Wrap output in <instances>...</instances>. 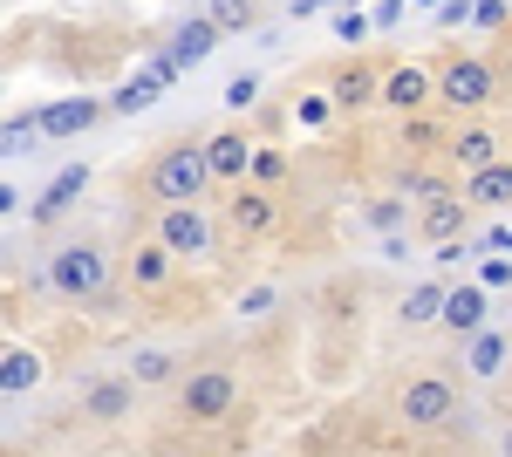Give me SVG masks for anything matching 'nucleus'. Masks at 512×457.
Instances as JSON below:
<instances>
[{"instance_id":"nucleus-1","label":"nucleus","mask_w":512,"mask_h":457,"mask_svg":"<svg viewBox=\"0 0 512 457\" xmlns=\"http://www.w3.org/2000/svg\"><path fill=\"white\" fill-rule=\"evenodd\" d=\"M48 287L62 294V301H103V287H110V253L103 246H62L55 260H48Z\"/></svg>"},{"instance_id":"nucleus-2","label":"nucleus","mask_w":512,"mask_h":457,"mask_svg":"<svg viewBox=\"0 0 512 457\" xmlns=\"http://www.w3.org/2000/svg\"><path fill=\"white\" fill-rule=\"evenodd\" d=\"M205 185H212V157H205V144H178V151H164L158 164H151V191H158L164 205H192Z\"/></svg>"},{"instance_id":"nucleus-3","label":"nucleus","mask_w":512,"mask_h":457,"mask_svg":"<svg viewBox=\"0 0 512 457\" xmlns=\"http://www.w3.org/2000/svg\"><path fill=\"white\" fill-rule=\"evenodd\" d=\"M396 417L410 423V430H444V423L458 417V389L444 376H417L403 396H396Z\"/></svg>"},{"instance_id":"nucleus-4","label":"nucleus","mask_w":512,"mask_h":457,"mask_svg":"<svg viewBox=\"0 0 512 457\" xmlns=\"http://www.w3.org/2000/svg\"><path fill=\"white\" fill-rule=\"evenodd\" d=\"M437 103H444V110H485V103H492V69H485V62H478V55H458V62H444V69H437Z\"/></svg>"},{"instance_id":"nucleus-5","label":"nucleus","mask_w":512,"mask_h":457,"mask_svg":"<svg viewBox=\"0 0 512 457\" xmlns=\"http://www.w3.org/2000/svg\"><path fill=\"white\" fill-rule=\"evenodd\" d=\"M158 239L178 253V260H205L212 253V219H205V205H158Z\"/></svg>"},{"instance_id":"nucleus-6","label":"nucleus","mask_w":512,"mask_h":457,"mask_svg":"<svg viewBox=\"0 0 512 457\" xmlns=\"http://www.w3.org/2000/svg\"><path fill=\"white\" fill-rule=\"evenodd\" d=\"M233 396H239V382L226 376V369H192V376H185V417L219 423L226 410H233Z\"/></svg>"},{"instance_id":"nucleus-7","label":"nucleus","mask_w":512,"mask_h":457,"mask_svg":"<svg viewBox=\"0 0 512 457\" xmlns=\"http://www.w3.org/2000/svg\"><path fill=\"white\" fill-rule=\"evenodd\" d=\"M383 103L403 110V116H417L424 103H437V76H431V69H417V62H403V69L383 76Z\"/></svg>"},{"instance_id":"nucleus-8","label":"nucleus","mask_w":512,"mask_h":457,"mask_svg":"<svg viewBox=\"0 0 512 457\" xmlns=\"http://www.w3.org/2000/svg\"><path fill=\"white\" fill-rule=\"evenodd\" d=\"M465 212H472V198H458V191H437V198H424V239L431 246H451L458 232H465Z\"/></svg>"},{"instance_id":"nucleus-9","label":"nucleus","mask_w":512,"mask_h":457,"mask_svg":"<svg viewBox=\"0 0 512 457\" xmlns=\"http://www.w3.org/2000/svg\"><path fill=\"white\" fill-rule=\"evenodd\" d=\"M219 41H226V28H219L212 14H192V21H178V28H171V55H178L185 69H198Z\"/></svg>"},{"instance_id":"nucleus-10","label":"nucleus","mask_w":512,"mask_h":457,"mask_svg":"<svg viewBox=\"0 0 512 457\" xmlns=\"http://www.w3.org/2000/svg\"><path fill=\"white\" fill-rule=\"evenodd\" d=\"M96 116H103V103H96V96H55V103L41 110V130H48V137H82Z\"/></svg>"},{"instance_id":"nucleus-11","label":"nucleus","mask_w":512,"mask_h":457,"mask_svg":"<svg viewBox=\"0 0 512 457\" xmlns=\"http://www.w3.org/2000/svg\"><path fill=\"white\" fill-rule=\"evenodd\" d=\"M82 191H89V164H69V171H55V185L35 198V226H55V219L76 205Z\"/></svg>"},{"instance_id":"nucleus-12","label":"nucleus","mask_w":512,"mask_h":457,"mask_svg":"<svg viewBox=\"0 0 512 457\" xmlns=\"http://www.w3.org/2000/svg\"><path fill=\"white\" fill-rule=\"evenodd\" d=\"M512 355V328H478V335H465V369L472 376H499Z\"/></svg>"},{"instance_id":"nucleus-13","label":"nucleus","mask_w":512,"mask_h":457,"mask_svg":"<svg viewBox=\"0 0 512 457\" xmlns=\"http://www.w3.org/2000/svg\"><path fill=\"white\" fill-rule=\"evenodd\" d=\"M253 151H260V144H246L239 130H219V137H205L212 178H246V171H253Z\"/></svg>"},{"instance_id":"nucleus-14","label":"nucleus","mask_w":512,"mask_h":457,"mask_svg":"<svg viewBox=\"0 0 512 457\" xmlns=\"http://www.w3.org/2000/svg\"><path fill=\"white\" fill-rule=\"evenodd\" d=\"M444 328H451V335H478V328H485V287H478V280H465V287L444 294Z\"/></svg>"},{"instance_id":"nucleus-15","label":"nucleus","mask_w":512,"mask_h":457,"mask_svg":"<svg viewBox=\"0 0 512 457\" xmlns=\"http://www.w3.org/2000/svg\"><path fill=\"white\" fill-rule=\"evenodd\" d=\"M328 96H335V110H362V103H383V76H369L362 62H349L342 76L328 82Z\"/></svg>"},{"instance_id":"nucleus-16","label":"nucleus","mask_w":512,"mask_h":457,"mask_svg":"<svg viewBox=\"0 0 512 457\" xmlns=\"http://www.w3.org/2000/svg\"><path fill=\"white\" fill-rule=\"evenodd\" d=\"M444 157L472 178V171H485V164H499V137H492V130H458V137L444 144Z\"/></svg>"},{"instance_id":"nucleus-17","label":"nucleus","mask_w":512,"mask_h":457,"mask_svg":"<svg viewBox=\"0 0 512 457\" xmlns=\"http://www.w3.org/2000/svg\"><path fill=\"white\" fill-rule=\"evenodd\" d=\"M465 198H472V205H512V164L499 157V164L472 171V178H465Z\"/></svg>"},{"instance_id":"nucleus-18","label":"nucleus","mask_w":512,"mask_h":457,"mask_svg":"<svg viewBox=\"0 0 512 457\" xmlns=\"http://www.w3.org/2000/svg\"><path fill=\"white\" fill-rule=\"evenodd\" d=\"M35 382H41V355L35 348H7V355H0V389H7V396H28Z\"/></svg>"},{"instance_id":"nucleus-19","label":"nucleus","mask_w":512,"mask_h":457,"mask_svg":"<svg viewBox=\"0 0 512 457\" xmlns=\"http://www.w3.org/2000/svg\"><path fill=\"white\" fill-rule=\"evenodd\" d=\"M171 260H178V253H171L164 239H151V246H137V260H130V273H137V287H164V280H171Z\"/></svg>"},{"instance_id":"nucleus-20","label":"nucleus","mask_w":512,"mask_h":457,"mask_svg":"<svg viewBox=\"0 0 512 457\" xmlns=\"http://www.w3.org/2000/svg\"><path fill=\"white\" fill-rule=\"evenodd\" d=\"M82 410H89L96 423H117L123 410H130V382H96V389L82 396Z\"/></svg>"},{"instance_id":"nucleus-21","label":"nucleus","mask_w":512,"mask_h":457,"mask_svg":"<svg viewBox=\"0 0 512 457\" xmlns=\"http://www.w3.org/2000/svg\"><path fill=\"white\" fill-rule=\"evenodd\" d=\"M444 294H451V287H437V280L410 287V294H403V321H410V328H417V321H444Z\"/></svg>"},{"instance_id":"nucleus-22","label":"nucleus","mask_w":512,"mask_h":457,"mask_svg":"<svg viewBox=\"0 0 512 457\" xmlns=\"http://www.w3.org/2000/svg\"><path fill=\"white\" fill-rule=\"evenodd\" d=\"M233 226L239 232H267L274 226V198H267V191H239L233 198Z\"/></svg>"},{"instance_id":"nucleus-23","label":"nucleus","mask_w":512,"mask_h":457,"mask_svg":"<svg viewBox=\"0 0 512 457\" xmlns=\"http://www.w3.org/2000/svg\"><path fill=\"white\" fill-rule=\"evenodd\" d=\"M41 137H48V130H41V116H7V130H0V151H7V157H28Z\"/></svg>"},{"instance_id":"nucleus-24","label":"nucleus","mask_w":512,"mask_h":457,"mask_svg":"<svg viewBox=\"0 0 512 457\" xmlns=\"http://www.w3.org/2000/svg\"><path fill=\"white\" fill-rule=\"evenodd\" d=\"M137 76H144V82H151V89H158V96H164V89H171V82L185 76V62H178V55H171V48H151V55H144V62H137Z\"/></svg>"},{"instance_id":"nucleus-25","label":"nucleus","mask_w":512,"mask_h":457,"mask_svg":"<svg viewBox=\"0 0 512 457\" xmlns=\"http://www.w3.org/2000/svg\"><path fill=\"white\" fill-rule=\"evenodd\" d=\"M171 369H178V362H171L164 348H137V355H130V382H144V389H151V382H171Z\"/></svg>"},{"instance_id":"nucleus-26","label":"nucleus","mask_w":512,"mask_h":457,"mask_svg":"<svg viewBox=\"0 0 512 457\" xmlns=\"http://www.w3.org/2000/svg\"><path fill=\"white\" fill-rule=\"evenodd\" d=\"M205 14H212L226 35H246V28H253V0H205Z\"/></svg>"},{"instance_id":"nucleus-27","label":"nucleus","mask_w":512,"mask_h":457,"mask_svg":"<svg viewBox=\"0 0 512 457\" xmlns=\"http://www.w3.org/2000/svg\"><path fill=\"white\" fill-rule=\"evenodd\" d=\"M151 103H158V89H151V82L144 76H130L117 89V96H110V110H123V116H137V110H151Z\"/></svg>"},{"instance_id":"nucleus-28","label":"nucleus","mask_w":512,"mask_h":457,"mask_svg":"<svg viewBox=\"0 0 512 457\" xmlns=\"http://www.w3.org/2000/svg\"><path fill=\"white\" fill-rule=\"evenodd\" d=\"M403 205H410L403 191H396V198H376V205H369V232H396L403 226Z\"/></svg>"},{"instance_id":"nucleus-29","label":"nucleus","mask_w":512,"mask_h":457,"mask_svg":"<svg viewBox=\"0 0 512 457\" xmlns=\"http://www.w3.org/2000/svg\"><path fill=\"white\" fill-rule=\"evenodd\" d=\"M369 28H376V14H362V7L335 14V41H369Z\"/></svg>"},{"instance_id":"nucleus-30","label":"nucleus","mask_w":512,"mask_h":457,"mask_svg":"<svg viewBox=\"0 0 512 457\" xmlns=\"http://www.w3.org/2000/svg\"><path fill=\"white\" fill-rule=\"evenodd\" d=\"M396 191H403V198H417V205H424V198H437V191H444V185H437L431 171H403V178H396Z\"/></svg>"},{"instance_id":"nucleus-31","label":"nucleus","mask_w":512,"mask_h":457,"mask_svg":"<svg viewBox=\"0 0 512 457\" xmlns=\"http://www.w3.org/2000/svg\"><path fill=\"white\" fill-rule=\"evenodd\" d=\"M253 178H260V185L287 178V157H280V151H253Z\"/></svg>"},{"instance_id":"nucleus-32","label":"nucleus","mask_w":512,"mask_h":457,"mask_svg":"<svg viewBox=\"0 0 512 457\" xmlns=\"http://www.w3.org/2000/svg\"><path fill=\"white\" fill-rule=\"evenodd\" d=\"M253 96H260V76H233L226 82V110H246Z\"/></svg>"},{"instance_id":"nucleus-33","label":"nucleus","mask_w":512,"mask_h":457,"mask_svg":"<svg viewBox=\"0 0 512 457\" xmlns=\"http://www.w3.org/2000/svg\"><path fill=\"white\" fill-rule=\"evenodd\" d=\"M328 110H335V96H301V130H321Z\"/></svg>"},{"instance_id":"nucleus-34","label":"nucleus","mask_w":512,"mask_h":457,"mask_svg":"<svg viewBox=\"0 0 512 457\" xmlns=\"http://www.w3.org/2000/svg\"><path fill=\"white\" fill-rule=\"evenodd\" d=\"M478 287L492 294V287H512V260H478Z\"/></svg>"},{"instance_id":"nucleus-35","label":"nucleus","mask_w":512,"mask_h":457,"mask_svg":"<svg viewBox=\"0 0 512 457\" xmlns=\"http://www.w3.org/2000/svg\"><path fill=\"white\" fill-rule=\"evenodd\" d=\"M506 21V0H472V28H499Z\"/></svg>"},{"instance_id":"nucleus-36","label":"nucleus","mask_w":512,"mask_h":457,"mask_svg":"<svg viewBox=\"0 0 512 457\" xmlns=\"http://www.w3.org/2000/svg\"><path fill=\"white\" fill-rule=\"evenodd\" d=\"M274 307V287H253V294H239V314H267Z\"/></svg>"},{"instance_id":"nucleus-37","label":"nucleus","mask_w":512,"mask_h":457,"mask_svg":"<svg viewBox=\"0 0 512 457\" xmlns=\"http://www.w3.org/2000/svg\"><path fill=\"white\" fill-rule=\"evenodd\" d=\"M437 21H444V28H458V21H472V0H444V7H437Z\"/></svg>"},{"instance_id":"nucleus-38","label":"nucleus","mask_w":512,"mask_h":457,"mask_svg":"<svg viewBox=\"0 0 512 457\" xmlns=\"http://www.w3.org/2000/svg\"><path fill=\"white\" fill-rule=\"evenodd\" d=\"M403 21V0H376V28H396Z\"/></svg>"},{"instance_id":"nucleus-39","label":"nucleus","mask_w":512,"mask_h":457,"mask_svg":"<svg viewBox=\"0 0 512 457\" xmlns=\"http://www.w3.org/2000/svg\"><path fill=\"white\" fill-rule=\"evenodd\" d=\"M506 457H512V423H506Z\"/></svg>"},{"instance_id":"nucleus-40","label":"nucleus","mask_w":512,"mask_h":457,"mask_svg":"<svg viewBox=\"0 0 512 457\" xmlns=\"http://www.w3.org/2000/svg\"><path fill=\"white\" fill-rule=\"evenodd\" d=\"M417 7H444V0H417Z\"/></svg>"},{"instance_id":"nucleus-41","label":"nucleus","mask_w":512,"mask_h":457,"mask_svg":"<svg viewBox=\"0 0 512 457\" xmlns=\"http://www.w3.org/2000/svg\"><path fill=\"white\" fill-rule=\"evenodd\" d=\"M349 7H355V0H349Z\"/></svg>"},{"instance_id":"nucleus-42","label":"nucleus","mask_w":512,"mask_h":457,"mask_svg":"<svg viewBox=\"0 0 512 457\" xmlns=\"http://www.w3.org/2000/svg\"><path fill=\"white\" fill-rule=\"evenodd\" d=\"M506 328H512V321H506Z\"/></svg>"}]
</instances>
